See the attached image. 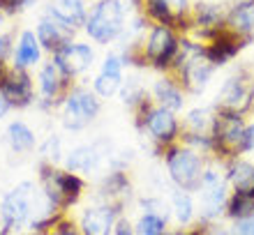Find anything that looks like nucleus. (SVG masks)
<instances>
[{
  "label": "nucleus",
  "mask_w": 254,
  "mask_h": 235,
  "mask_svg": "<svg viewBox=\"0 0 254 235\" xmlns=\"http://www.w3.org/2000/svg\"><path fill=\"white\" fill-rule=\"evenodd\" d=\"M111 235H134V226L129 224V219H127V217H121V219L116 222L114 233H111Z\"/></svg>",
  "instance_id": "36"
},
{
  "label": "nucleus",
  "mask_w": 254,
  "mask_h": 235,
  "mask_svg": "<svg viewBox=\"0 0 254 235\" xmlns=\"http://www.w3.org/2000/svg\"><path fill=\"white\" fill-rule=\"evenodd\" d=\"M35 35H37V42H40L42 51L49 55H54L56 51H61L65 44H69L76 33L44 14V16L37 21V26H35Z\"/></svg>",
  "instance_id": "23"
},
{
  "label": "nucleus",
  "mask_w": 254,
  "mask_h": 235,
  "mask_svg": "<svg viewBox=\"0 0 254 235\" xmlns=\"http://www.w3.org/2000/svg\"><path fill=\"white\" fill-rule=\"evenodd\" d=\"M190 21H192V30L188 35L192 40L206 44L220 30L227 28V7L222 2H213V0H196L192 2Z\"/></svg>",
  "instance_id": "12"
},
{
  "label": "nucleus",
  "mask_w": 254,
  "mask_h": 235,
  "mask_svg": "<svg viewBox=\"0 0 254 235\" xmlns=\"http://www.w3.org/2000/svg\"><path fill=\"white\" fill-rule=\"evenodd\" d=\"M9 233H12V226L5 222V217L0 215V235H9Z\"/></svg>",
  "instance_id": "38"
},
{
  "label": "nucleus",
  "mask_w": 254,
  "mask_h": 235,
  "mask_svg": "<svg viewBox=\"0 0 254 235\" xmlns=\"http://www.w3.org/2000/svg\"><path fill=\"white\" fill-rule=\"evenodd\" d=\"M104 108V99H100L90 86L83 83H74V88L67 93L63 106L58 108L61 113V125L65 132L79 134L86 132L88 127H93L97 118L102 115Z\"/></svg>",
  "instance_id": "7"
},
{
  "label": "nucleus",
  "mask_w": 254,
  "mask_h": 235,
  "mask_svg": "<svg viewBox=\"0 0 254 235\" xmlns=\"http://www.w3.org/2000/svg\"><path fill=\"white\" fill-rule=\"evenodd\" d=\"M213 106L217 111L250 115L254 106V69L248 65L236 67L227 79L222 81L220 90L215 94Z\"/></svg>",
  "instance_id": "9"
},
{
  "label": "nucleus",
  "mask_w": 254,
  "mask_h": 235,
  "mask_svg": "<svg viewBox=\"0 0 254 235\" xmlns=\"http://www.w3.org/2000/svg\"><path fill=\"white\" fill-rule=\"evenodd\" d=\"M5 14V5H2V0H0V16Z\"/></svg>",
  "instance_id": "43"
},
{
  "label": "nucleus",
  "mask_w": 254,
  "mask_h": 235,
  "mask_svg": "<svg viewBox=\"0 0 254 235\" xmlns=\"http://www.w3.org/2000/svg\"><path fill=\"white\" fill-rule=\"evenodd\" d=\"M51 60L58 65V67L65 72L69 79H81L83 74L90 72V67L95 65V48L86 42H79V40H72L69 44L56 51L51 55Z\"/></svg>",
  "instance_id": "17"
},
{
  "label": "nucleus",
  "mask_w": 254,
  "mask_h": 235,
  "mask_svg": "<svg viewBox=\"0 0 254 235\" xmlns=\"http://www.w3.org/2000/svg\"><path fill=\"white\" fill-rule=\"evenodd\" d=\"M224 164H227V178L231 191L254 196V161L248 157H236Z\"/></svg>",
  "instance_id": "26"
},
{
  "label": "nucleus",
  "mask_w": 254,
  "mask_h": 235,
  "mask_svg": "<svg viewBox=\"0 0 254 235\" xmlns=\"http://www.w3.org/2000/svg\"><path fill=\"white\" fill-rule=\"evenodd\" d=\"M215 113H217V108L213 104L188 108L181 120V143L190 141V139H199V136H210L215 125Z\"/></svg>",
  "instance_id": "22"
},
{
  "label": "nucleus",
  "mask_w": 254,
  "mask_h": 235,
  "mask_svg": "<svg viewBox=\"0 0 254 235\" xmlns=\"http://www.w3.org/2000/svg\"><path fill=\"white\" fill-rule=\"evenodd\" d=\"M199 205H196V217L199 224H210L217 222L224 212H227V201L231 194L229 187V178H227V164L220 159L208 157L206 171L201 178V187H199Z\"/></svg>",
  "instance_id": "3"
},
{
  "label": "nucleus",
  "mask_w": 254,
  "mask_h": 235,
  "mask_svg": "<svg viewBox=\"0 0 254 235\" xmlns=\"http://www.w3.org/2000/svg\"><path fill=\"white\" fill-rule=\"evenodd\" d=\"M162 161H164L169 180L176 189H183V191H190V194L199 191L201 178H203V171H206L208 164L206 155H201L199 150L178 141L164 150Z\"/></svg>",
  "instance_id": "5"
},
{
  "label": "nucleus",
  "mask_w": 254,
  "mask_h": 235,
  "mask_svg": "<svg viewBox=\"0 0 254 235\" xmlns=\"http://www.w3.org/2000/svg\"><path fill=\"white\" fill-rule=\"evenodd\" d=\"M250 44H252V40L238 37V35L231 33L229 28H224V30H220L210 42L203 44V55H206L208 62H213L215 67L220 69V67H227L229 62H234Z\"/></svg>",
  "instance_id": "18"
},
{
  "label": "nucleus",
  "mask_w": 254,
  "mask_h": 235,
  "mask_svg": "<svg viewBox=\"0 0 254 235\" xmlns=\"http://www.w3.org/2000/svg\"><path fill=\"white\" fill-rule=\"evenodd\" d=\"M210 139H213V159L229 161V159H236V157L252 155L250 120L245 115L217 111Z\"/></svg>",
  "instance_id": "2"
},
{
  "label": "nucleus",
  "mask_w": 254,
  "mask_h": 235,
  "mask_svg": "<svg viewBox=\"0 0 254 235\" xmlns=\"http://www.w3.org/2000/svg\"><path fill=\"white\" fill-rule=\"evenodd\" d=\"M250 136H252V152H254V106H252V111H250Z\"/></svg>",
  "instance_id": "39"
},
{
  "label": "nucleus",
  "mask_w": 254,
  "mask_h": 235,
  "mask_svg": "<svg viewBox=\"0 0 254 235\" xmlns=\"http://www.w3.org/2000/svg\"><path fill=\"white\" fill-rule=\"evenodd\" d=\"M224 215H227L231 222H238V219H245V217L254 215V196L231 191V194H229V201H227V212H224Z\"/></svg>",
  "instance_id": "31"
},
{
  "label": "nucleus",
  "mask_w": 254,
  "mask_h": 235,
  "mask_svg": "<svg viewBox=\"0 0 254 235\" xmlns=\"http://www.w3.org/2000/svg\"><path fill=\"white\" fill-rule=\"evenodd\" d=\"M111 143L107 139H97L90 143H79L72 150L65 152L63 168L72 171V173H95L102 166V161L111 157Z\"/></svg>",
  "instance_id": "14"
},
{
  "label": "nucleus",
  "mask_w": 254,
  "mask_h": 235,
  "mask_svg": "<svg viewBox=\"0 0 254 235\" xmlns=\"http://www.w3.org/2000/svg\"><path fill=\"white\" fill-rule=\"evenodd\" d=\"M181 47V33H176L174 28L153 23L148 28L146 37H143V60L146 69H155L160 74H169V69L176 60Z\"/></svg>",
  "instance_id": "10"
},
{
  "label": "nucleus",
  "mask_w": 254,
  "mask_h": 235,
  "mask_svg": "<svg viewBox=\"0 0 254 235\" xmlns=\"http://www.w3.org/2000/svg\"><path fill=\"white\" fill-rule=\"evenodd\" d=\"M167 235H185L183 229H176V231H167Z\"/></svg>",
  "instance_id": "42"
},
{
  "label": "nucleus",
  "mask_w": 254,
  "mask_h": 235,
  "mask_svg": "<svg viewBox=\"0 0 254 235\" xmlns=\"http://www.w3.org/2000/svg\"><path fill=\"white\" fill-rule=\"evenodd\" d=\"M169 208H171V215L176 217V222L181 226H190L196 219V203H194V194H190V191L174 189Z\"/></svg>",
  "instance_id": "29"
},
{
  "label": "nucleus",
  "mask_w": 254,
  "mask_h": 235,
  "mask_svg": "<svg viewBox=\"0 0 254 235\" xmlns=\"http://www.w3.org/2000/svg\"><path fill=\"white\" fill-rule=\"evenodd\" d=\"M227 28L238 37L254 42V5H231L227 7Z\"/></svg>",
  "instance_id": "27"
},
{
  "label": "nucleus",
  "mask_w": 254,
  "mask_h": 235,
  "mask_svg": "<svg viewBox=\"0 0 254 235\" xmlns=\"http://www.w3.org/2000/svg\"><path fill=\"white\" fill-rule=\"evenodd\" d=\"M9 113H12V106H9V104H7V99L0 94V120H2V118H7Z\"/></svg>",
  "instance_id": "37"
},
{
  "label": "nucleus",
  "mask_w": 254,
  "mask_h": 235,
  "mask_svg": "<svg viewBox=\"0 0 254 235\" xmlns=\"http://www.w3.org/2000/svg\"><path fill=\"white\" fill-rule=\"evenodd\" d=\"M213 2H224V0H213Z\"/></svg>",
  "instance_id": "44"
},
{
  "label": "nucleus",
  "mask_w": 254,
  "mask_h": 235,
  "mask_svg": "<svg viewBox=\"0 0 254 235\" xmlns=\"http://www.w3.org/2000/svg\"><path fill=\"white\" fill-rule=\"evenodd\" d=\"M44 194L37 182L21 180L14 185L2 198H0V215L5 217V222L12 226V231L26 229L28 222L37 215V210L44 205Z\"/></svg>",
  "instance_id": "8"
},
{
  "label": "nucleus",
  "mask_w": 254,
  "mask_h": 235,
  "mask_svg": "<svg viewBox=\"0 0 254 235\" xmlns=\"http://www.w3.org/2000/svg\"><path fill=\"white\" fill-rule=\"evenodd\" d=\"M132 196V180L127 171L123 168H111L109 173L102 175L100 185H97V201L102 203H116L125 208L127 198Z\"/></svg>",
  "instance_id": "20"
},
{
  "label": "nucleus",
  "mask_w": 254,
  "mask_h": 235,
  "mask_svg": "<svg viewBox=\"0 0 254 235\" xmlns=\"http://www.w3.org/2000/svg\"><path fill=\"white\" fill-rule=\"evenodd\" d=\"M125 58L121 51H109L100 65V72L93 79V90L100 99H111L121 93L123 81H125Z\"/></svg>",
  "instance_id": "16"
},
{
  "label": "nucleus",
  "mask_w": 254,
  "mask_h": 235,
  "mask_svg": "<svg viewBox=\"0 0 254 235\" xmlns=\"http://www.w3.org/2000/svg\"><path fill=\"white\" fill-rule=\"evenodd\" d=\"M167 217L157 215V212H143L134 224V235H167Z\"/></svg>",
  "instance_id": "32"
},
{
  "label": "nucleus",
  "mask_w": 254,
  "mask_h": 235,
  "mask_svg": "<svg viewBox=\"0 0 254 235\" xmlns=\"http://www.w3.org/2000/svg\"><path fill=\"white\" fill-rule=\"evenodd\" d=\"M0 94L7 99L12 111H26L37 104V88L30 69L7 67L5 76L0 79Z\"/></svg>",
  "instance_id": "13"
},
{
  "label": "nucleus",
  "mask_w": 254,
  "mask_h": 235,
  "mask_svg": "<svg viewBox=\"0 0 254 235\" xmlns=\"http://www.w3.org/2000/svg\"><path fill=\"white\" fill-rule=\"evenodd\" d=\"M150 97L157 106L169 108L174 113H181L188 106V93L171 74H160L150 86Z\"/></svg>",
  "instance_id": "19"
},
{
  "label": "nucleus",
  "mask_w": 254,
  "mask_h": 235,
  "mask_svg": "<svg viewBox=\"0 0 254 235\" xmlns=\"http://www.w3.org/2000/svg\"><path fill=\"white\" fill-rule=\"evenodd\" d=\"M42 55H44V51H42L40 42H37L35 30H21L16 42H14L9 65L19 69H35L42 65Z\"/></svg>",
  "instance_id": "24"
},
{
  "label": "nucleus",
  "mask_w": 254,
  "mask_h": 235,
  "mask_svg": "<svg viewBox=\"0 0 254 235\" xmlns=\"http://www.w3.org/2000/svg\"><path fill=\"white\" fill-rule=\"evenodd\" d=\"M231 235H254V215L234 222V226H231Z\"/></svg>",
  "instance_id": "34"
},
{
  "label": "nucleus",
  "mask_w": 254,
  "mask_h": 235,
  "mask_svg": "<svg viewBox=\"0 0 254 235\" xmlns=\"http://www.w3.org/2000/svg\"><path fill=\"white\" fill-rule=\"evenodd\" d=\"M118 97L129 108V113H134L139 106H143L148 99H153L150 97V88L139 76H129L127 81H123V88H121V93H118Z\"/></svg>",
  "instance_id": "28"
},
{
  "label": "nucleus",
  "mask_w": 254,
  "mask_h": 235,
  "mask_svg": "<svg viewBox=\"0 0 254 235\" xmlns=\"http://www.w3.org/2000/svg\"><path fill=\"white\" fill-rule=\"evenodd\" d=\"M35 2H37V0H2V5H5V14H9V16L26 12V9H30Z\"/></svg>",
  "instance_id": "33"
},
{
  "label": "nucleus",
  "mask_w": 254,
  "mask_h": 235,
  "mask_svg": "<svg viewBox=\"0 0 254 235\" xmlns=\"http://www.w3.org/2000/svg\"><path fill=\"white\" fill-rule=\"evenodd\" d=\"M88 12L90 9L86 7V0H49L44 14L63 23L65 28H69V30H74V33H79L86 26Z\"/></svg>",
  "instance_id": "21"
},
{
  "label": "nucleus",
  "mask_w": 254,
  "mask_h": 235,
  "mask_svg": "<svg viewBox=\"0 0 254 235\" xmlns=\"http://www.w3.org/2000/svg\"><path fill=\"white\" fill-rule=\"evenodd\" d=\"M125 26H127V5L123 0H95V5L88 12L83 33L95 44L109 47V44H116L123 37Z\"/></svg>",
  "instance_id": "6"
},
{
  "label": "nucleus",
  "mask_w": 254,
  "mask_h": 235,
  "mask_svg": "<svg viewBox=\"0 0 254 235\" xmlns=\"http://www.w3.org/2000/svg\"><path fill=\"white\" fill-rule=\"evenodd\" d=\"M74 83H79V81L69 79L54 60L42 62L37 67V76H35V88H37V104L35 106L44 113L58 111L65 101L67 93L74 88Z\"/></svg>",
  "instance_id": "11"
},
{
  "label": "nucleus",
  "mask_w": 254,
  "mask_h": 235,
  "mask_svg": "<svg viewBox=\"0 0 254 235\" xmlns=\"http://www.w3.org/2000/svg\"><path fill=\"white\" fill-rule=\"evenodd\" d=\"M5 143H7V148L19 157L30 155V152L37 150V145H40V141H37V132H35L26 120H21V118H14V120L7 122Z\"/></svg>",
  "instance_id": "25"
},
{
  "label": "nucleus",
  "mask_w": 254,
  "mask_h": 235,
  "mask_svg": "<svg viewBox=\"0 0 254 235\" xmlns=\"http://www.w3.org/2000/svg\"><path fill=\"white\" fill-rule=\"evenodd\" d=\"M208 235H231V231H224V229H210Z\"/></svg>",
  "instance_id": "40"
},
{
  "label": "nucleus",
  "mask_w": 254,
  "mask_h": 235,
  "mask_svg": "<svg viewBox=\"0 0 254 235\" xmlns=\"http://www.w3.org/2000/svg\"><path fill=\"white\" fill-rule=\"evenodd\" d=\"M7 67H9V62H5V60H0V79H2V76H5Z\"/></svg>",
  "instance_id": "41"
},
{
  "label": "nucleus",
  "mask_w": 254,
  "mask_h": 235,
  "mask_svg": "<svg viewBox=\"0 0 254 235\" xmlns=\"http://www.w3.org/2000/svg\"><path fill=\"white\" fill-rule=\"evenodd\" d=\"M132 122L141 139H146L148 148L153 150V157L164 155L169 145L181 141V118L169 108L157 106L153 99H148L132 113Z\"/></svg>",
  "instance_id": "1"
},
{
  "label": "nucleus",
  "mask_w": 254,
  "mask_h": 235,
  "mask_svg": "<svg viewBox=\"0 0 254 235\" xmlns=\"http://www.w3.org/2000/svg\"><path fill=\"white\" fill-rule=\"evenodd\" d=\"M123 217V208L116 203H102L97 201L95 205H88L81 210L76 229L81 235H111L116 222Z\"/></svg>",
  "instance_id": "15"
},
{
  "label": "nucleus",
  "mask_w": 254,
  "mask_h": 235,
  "mask_svg": "<svg viewBox=\"0 0 254 235\" xmlns=\"http://www.w3.org/2000/svg\"><path fill=\"white\" fill-rule=\"evenodd\" d=\"M47 235H81V233H79V229H76V224L67 222L65 217H63L61 222L56 224V229H54V231H49Z\"/></svg>",
  "instance_id": "35"
},
{
  "label": "nucleus",
  "mask_w": 254,
  "mask_h": 235,
  "mask_svg": "<svg viewBox=\"0 0 254 235\" xmlns=\"http://www.w3.org/2000/svg\"><path fill=\"white\" fill-rule=\"evenodd\" d=\"M37 185L47 201L61 212H67L72 205H76L86 191V180L79 173L42 161H37Z\"/></svg>",
  "instance_id": "4"
},
{
  "label": "nucleus",
  "mask_w": 254,
  "mask_h": 235,
  "mask_svg": "<svg viewBox=\"0 0 254 235\" xmlns=\"http://www.w3.org/2000/svg\"><path fill=\"white\" fill-rule=\"evenodd\" d=\"M37 161L42 164H51V166H61L65 159V150H63V136L61 134H49L44 141L37 145Z\"/></svg>",
  "instance_id": "30"
}]
</instances>
